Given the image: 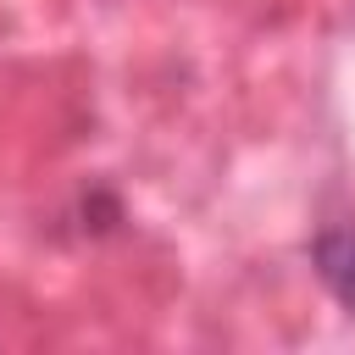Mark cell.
<instances>
[{"label": "cell", "mask_w": 355, "mask_h": 355, "mask_svg": "<svg viewBox=\"0 0 355 355\" xmlns=\"http://www.w3.org/2000/svg\"><path fill=\"white\" fill-rule=\"evenodd\" d=\"M316 272L344 305H355V227H333L316 239Z\"/></svg>", "instance_id": "6da1fadb"}]
</instances>
